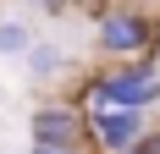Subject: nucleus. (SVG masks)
Wrapping results in <instances>:
<instances>
[{
    "label": "nucleus",
    "instance_id": "1",
    "mask_svg": "<svg viewBox=\"0 0 160 154\" xmlns=\"http://www.w3.org/2000/svg\"><path fill=\"white\" fill-rule=\"evenodd\" d=\"M88 99H94V110H149V105H160V61L138 55V61H122L116 72H99L88 83Z\"/></svg>",
    "mask_w": 160,
    "mask_h": 154
},
{
    "label": "nucleus",
    "instance_id": "2",
    "mask_svg": "<svg viewBox=\"0 0 160 154\" xmlns=\"http://www.w3.org/2000/svg\"><path fill=\"white\" fill-rule=\"evenodd\" d=\"M155 39V22L138 11H105L99 17V55H111V61H138Z\"/></svg>",
    "mask_w": 160,
    "mask_h": 154
},
{
    "label": "nucleus",
    "instance_id": "3",
    "mask_svg": "<svg viewBox=\"0 0 160 154\" xmlns=\"http://www.w3.org/2000/svg\"><path fill=\"white\" fill-rule=\"evenodd\" d=\"M28 138L33 143H83L88 138V116L78 105H39L28 116Z\"/></svg>",
    "mask_w": 160,
    "mask_h": 154
},
{
    "label": "nucleus",
    "instance_id": "4",
    "mask_svg": "<svg viewBox=\"0 0 160 154\" xmlns=\"http://www.w3.org/2000/svg\"><path fill=\"white\" fill-rule=\"evenodd\" d=\"M144 110H94L88 116V138L99 143L105 154H122L132 149V143H144Z\"/></svg>",
    "mask_w": 160,
    "mask_h": 154
},
{
    "label": "nucleus",
    "instance_id": "5",
    "mask_svg": "<svg viewBox=\"0 0 160 154\" xmlns=\"http://www.w3.org/2000/svg\"><path fill=\"white\" fill-rule=\"evenodd\" d=\"M28 50H33V28L17 22V17H6L0 22V61H22Z\"/></svg>",
    "mask_w": 160,
    "mask_h": 154
},
{
    "label": "nucleus",
    "instance_id": "6",
    "mask_svg": "<svg viewBox=\"0 0 160 154\" xmlns=\"http://www.w3.org/2000/svg\"><path fill=\"white\" fill-rule=\"evenodd\" d=\"M22 61H28V72L39 77V83H44V77H55V72H61V50H55V44H39V39H33V50L22 55Z\"/></svg>",
    "mask_w": 160,
    "mask_h": 154
},
{
    "label": "nucleus",
    "instance_id": "7",
    "mask_svg": "<svg viewBox=\"0 0 160 154\" xmlns=\"http://www.w3.org/2000/svg\"><path fill=\"white\" fill-rule=\"evenodd\" d=\"M28 154H83V143H33L28 138Z\"/></svg>",
    "mask_w": 160,
    "mask_h": 154
},
{
    "label": "nucleus",
    "instance_id": "8",
    "mask_svg": "<svg viewBox=\"0 0 160 154\" xmlns=\"http://www.w3.org/2000/svg\"><path fill=\"white\" fill-rule=\"evenodd\" d=\"M28 6H39V11H61L66 0H28Z\"/></svg>",
    "mask_w": 160,
    "mask_h": 154
},
{
    "label": "nucleus",
    "instance_id": "9",
    "mask_svg": "<svg viewBox=\"0 0 160 154\" xmlns=\"http://www.w3.org/2000/svg\"><path fill=\"white\" fill-rule=\"evenodd\" d=\"M149 55L160 61V22H155V39H149Z\"/></svg>",
    "mask_w": 160,
    "mask_h": 154
},
{
    "label": "nucleus",
    "instance_id": "10",
    "mask_svg": "<svg viewBox=\"0 0 160 154\" xmlns=\"http://www.w3.org/2000/svg\"><path fill=\"white\" fill-rule=\"evenodd\" d=\"M144 143H149V154H160V132H144Z\"/></svg>",
    "mask_w": 160,
    "mask_h": 154
},
{
    "label": "nucleus",
    "instance_id": "11",
    "mask_svg": "<svg viewBox=\"0 0 160 154\" xmlns=\"http://www.w3.org/2000/svg\"><path fill=\"white\" fill-rule=\"evenodd\" d=\"M122 154H149V143H132V149H122Z\"/></svg>",
    "mask_w": 160,
    "mask_h": 154
}]
</instances>
